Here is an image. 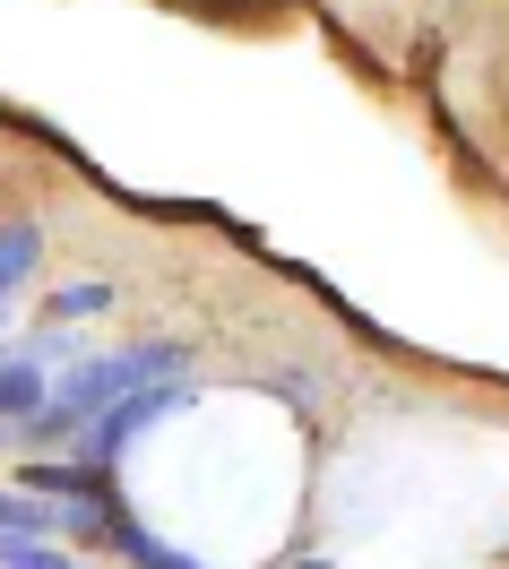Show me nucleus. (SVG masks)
<instances>
[{"instance_id": "nucleus-1", "label": "nucleus", "mask_w": 509, "mask_h": 569, "mask_svg": "<svg viewBox=\"0 0 509 569\" xmlns=\"http://www.w3.org/2000/svg\"><path fill=\"white\" fill-rule=\"evenodd\" d=\"M173 406H190V380H164V389H139V397H121V406H104L96 423L78 431V458H104V466H121L130 449H139L147 431L164 423Z\"/></svg>"}, {"instance_id": "nucleus-6", "label": "nucleus", "mask_w": 509, "mask_h": 569, "mask_svg": "<svg viewBox=\"0 0 509 569\" xmlns=\"http://www.w3.org/2000/svg\"><path fill=\"white\" fill-rule=\"evenodd\" d=\"M96 311H112V284L104 277H78L52 293V320H96Z\"/></svg>"}, {"instance_id": "nucleus-5", "label": "nucleus", "mask_w": 509, "mask_h": 569, "mask_svg": "<svg viewBox=\"0 0 509 569\" xmlns=\"http://www.w3.org/2000/svg\"><path fill=\"white\" fill-rule=\"evenodd\" d=\"M0 569H87V561H70L61 535H0Z\"/></svg>"}, {"instance_id": "nucleus-8", "label": "nucleus", "mask_w": 509, "mask_h": 569, "mask_svg": "<svg viewBox=\"0 0 509 569\" xmlns=\"http://www.w3.org/2000/svg\"><path fill=\"white\" fill-rule=\"evenodd\" d=\"M0 320H9V302H0Z\"/></svg>"}, {"instance_id": "nucleus-2", "label": "nucleus", "mask_w": 509, "mask_h": 569, "mask_svg": "<svg viewBox=\"0 0 509 569\" xmlns=\"http://www.w3.org/2000/svg\"><path fill=\"white\" fill-rule=\"evenodd\" d=\"M18 483L61 500V509H121V466H104V458H27Z\"/></svg>"}, {"instance_id": "nucleus-3", "label": "nucleus", "mask_w": 509, "mask_h": 569, "mask_svg": "<svg viewBox=\"0 0 509 569\" xmlns=\"http://www.w3.org/2000/svg\"><path fill=\"white\" fill-rule=\"evenodd\" d=\"M104 543H112V552H121V561H130V569H208V561H190V552H173V543H164V535H147V527H130V518H121V509H112V527H104Z\"/></svg>"}, {"instance_id": "nucleus-4", "label": "nucleus", "mask_w": 509, "mask_h": 569, "mask_svg": "<svg viewBox=\"0 0 509 569\" xmlns=\"http://www.w3.org/2000/svg\"><path fill=\"white\" fill-rule=\"evenodd\" d=\"M36 259H43V224L9 216V224H0V302H9L27 277H36Z\"/></svg>"}, {"instance_id": "nucleus-7", "label": "nucleus", "mask_w": 509, "mask_h": 569, "mask_svg": "<svg viewBox=\"0 0 509 569\" xmlns=\"http://www.w3.org/2000/svg\"><path fill=\"white\" fill-rule=\"evenodd\" d=\"M293 569H337V561H293Z\"/></svg>"}]
</instances>
